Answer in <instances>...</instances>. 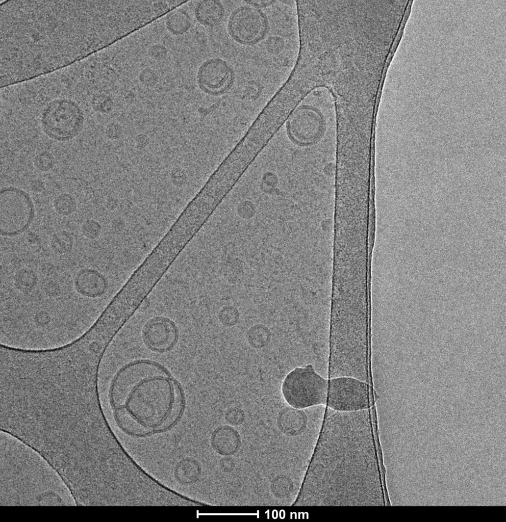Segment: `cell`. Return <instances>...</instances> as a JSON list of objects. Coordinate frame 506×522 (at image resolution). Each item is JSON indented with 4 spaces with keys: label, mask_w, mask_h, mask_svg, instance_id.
<instances>
[{
    "label": "cell",
    "mask_w": 506,
    "mask_h": 522,
    "mask_svg": "<svg viewBox=\"0 0 506 522\" xmlns=\"http://www.w3.org/2000/svg\"><path fill=\"white\" fill-rule=\"evenodd\" d=\"M276 133L271 125L255 119L217 168L220 175L229 183L236 185Z\"/></svg>",
    "instance_id": "obj_5"
},
{
    "label": "cell",
    "mask_w": 506,
    "mask_h": 522,
    "mask_svg": "<svg viewBox=\"0 0 506 522\" xmlns=\"http://www.w3.org/2000/svg\"><path fill=\"white\" fill-rule=\"evenodd\" d=\"M225 9L221 1L203 0L198 1L194 10L197 21L201 25L208 28L218 25L225 15Z\"/></svg>",
    "instance_id": "obj_14"
},
{
    "label": "cell",
    "mask_w": 506,
    "mask_h": 522,
    "mask_svg": "<svg viewBox=\"0 0 506 522\" xmlns=\"http://www.w3.org/2000/svg\"><path fill=\"white\" fill-rule=\"evenodd\" d=\"M35 215L34 204L29 194L17 187L9 186L0 191V233L14 237L30 227Z\"/></svg>",
    "instance_id": "obj_7"
},
{
    "label": "cell",
    "mask_w": 506,
    "mask_h": 522,
    "mask_svg": "<svg viewBox=\"0 0 506 522\" xmlns=\"http://www.w3.org/2000/svg\"><path fill=\"white\" fill-rule=\"evenodd\" d=\"M269 28L268 17L262 9L246 4L235 8L227 22L230 37L244 46L260 43L267 36Z\"/></svg>",
    "instance_id": "obj_8"
},
{
    "label": "cell",
    "mask_w": 506,
    "mask_h": 522,
    "mask_svg": "<svg viewBox=\"0 0 506 522\" xmlns=\"http://www.w3.org/2000/svg\"><path fill=\"white\" fill-rule=\"evenodd\" d=\"M326 406L341 411L369 409L368 383L350 376L328 379Z\"/></svg>",
    "instance_id": "obj_10"
},
{
    "label": "cell",
    "mask_w": 506,
    "mask_h": 522,
    "mask_svg": "<svg viewBox=\"0 0 506 522\" xmlns=\"http://www.w3.org/2000/svg\"><path fill=\"white\" fill-rule=\"evenodd\" d=\"M14 283L16 288L20 292L28 294L31 292L36 287L37 283V276L32 269L22 268L15 272Z\"/></svg>",
    "instance_id": "obj_18"
},
{
    "label": "cell",
    "mask_w": 506,
    "mask_h": 522,
    "mask_svg": "<svg viewBox=\"0 0 506 522\" xmlns=\"http://www.w3.org/2000/svg\"><path fill=\"white\" fill-rule=\"evenodd\" d=\"M179 331L171 319L161 316L149 319L142 330L144 345L152 351L164 353L172 349L177 343Z\"/></svg>",
    "instance_id": "obj_12"
},
{
    "label": "cell",
    "mask_w": 506,
    "mask_h": 522,
    "mask_svg": "<svg viewBox=\"0 0 506 522\" xmlns=\"http://www.w3.org/2000/svg\"><path fill=\"white\" fill-rule=\"evenodd\" d=\"M55 212L59 215L68 216L73 214L77 207L74 197L68 193H62L57 196L53 201Z\"/></svg>",
    "instance_id": "obj_20"
},
{
    "label": "cell",
    "mask_w": 506,
    "mask_h": 522,
    "mask_svg": "<svg viewBox=\"0 0 506 522\" xmlns=\"http://www.w3.org/2000/svg\"><path fill=\"white\" fill-rule=\"evenodd\" d=\"M180 7L167 13L165 17V24L167 30L175 36L185 34L189 30L191 25L190 15L185 10Z\"/></svg>",
    "instance_id": "obj_17"
},
{
    "label": "cell",
    "mask_w": 506,
    "mask_h": 522,
    "mask_svg": "<svg viewBox=\"0 0 506 522\" xmlns=\"http://www.w3.org/2000/svg\"><path fill=\"white\" fill-rule=\"evenodd\" d=\"M30 188L31 190L34 192L40 193L44 189V184L42 180L35 179L31 181Z\"/></svg>",
    "instance_id": "obj_29"
},
{
    "label": "cell",
    "mask_w": 506,
    "mask_h": 522,
    "mask_svg": "<svg viewBox=\"0 0 506 522\" xmlns=\"http://www.w3.org/2000/svg\"><path fill=\"white\" fill-rule=\"evenodd\" d=\"M276 1H246L244 3L246 4L251 5L257 8L262 9L264 8H267L271 6L274 4Z\"/></svg>",
    "instance_id": "obj_28"
},
{
    "label": "cell",
    "mask_w": 506,
    "mask_h": 522,
    "mask_svg": "<svg viewBox=\"0 0 506 522\" xmlns=\"http://www.w3.org/2000/svg\"><path fill=\"white\" fill-rule=\"evenodd\" d=\"M44 292L47 296H58L60 293V286L54 281H49L44 286Z\"/></svg>",
    "instance_id": "obj_27"
},
{
    "label": "cell",
    "mask_w": 506,
    "mask_h": 522,
    "mask_svg": "<svg viewBox=\"0 0 506 522\" xmlns=\"http://www.w3.org/2000/svg\"><path fill=\"white\" fill-rule=\"evenodd\" d=\"M235 79L234 68L225 60L214 57L204 61L196 75L198 88L212 96L226 94L232 88Z\"/></svg>",
    "instance_id": "obj_11"
},
{
    "label": "cell",
    "mask_w": 506,
    "mask_h": 522,
    "mask_svg": "<svg viewBox=\"0 0 506 522\" xmlns=\"http://www.w3.org/2000/svg\"><path fill=\"white\" fill-rule=\"evenodd\" d=\"M369 409L326 406L319 436L293 506H385Z\"/></svg>",
    "instance_id": "obj_2"
},
{
    "label": "cell",
    "mask_w": 506,
    "mask_h": 522,
    "mask_svg": "<svg viewBox=\"0 0 506 522\" xmlns=\"http://www.w3.org/2000/svg\"><path fill=\"white\" fill-rule=\"evenodd\" d=\"M121 126L116 122H110L106 128V135L108 138L111 140L118 139L121 136Z\"/></svg>",
    "instance_id": "obj_26"
},
{
    "label": "cell",
    "mask_w": 506,
    "mask_h": 522,
    "mask_svg": "<svg viewBox=\"0 0 506 522\" xmlns=\"http://www.w3.org/2000/svg\"><path fill=\"white\" fill-rule=\"evenodd\" d=\"M202 471L199 462L191 458H185L180 460L174 470V477L176 481L182 485L192 484L200 478Z\"/></svg>",
    "instance_id": "obj_16"
},
{
    "label": "cell",
    "mask_w": 506,
    "mask_h": 522,
    "mask_svg": "<svg viewBox=\"0 0 506 522\" xmlns=\"http://www.w3.org/2000/svg\"><path fill=\"white\" fill-rule=\"evenodd\" d=\"M72 236L68 231L60 230L55 232L52 237L50 246L56 253L64 254L70 252L73 247Z\"/></svg>",
    "instance_id": "obj_19"
},
{
    "label": "cell",
    "mask_w": 506,
    "mask_h": 522,
    "mask_svg": "<svg viewBox=\"0 0 506 522\" xmlns=\"http://www.w3.org/2000/svg\"><path fill=\"white\" fill-rule=\"evenodd\" d=\"M113 413L115 421L119 428L131 436L142 437L162 432L161 429L149 430L150 428L140 423L123 407L114 409Z\"/></svg>",
    "instance_id": "obj_15"
},
{
    "label": "cell",
    "mask_w": 506,
    "mask_h": 522,
    "mask_svg": "<svg viewBox=\"0 0 506 522\" xmlns=\"http://www.w3.org/2000/svg\"><path fill=\"white\" fill-rule=\"evenodd\" d=\"M73 284L80 295L89 298L103 296L108 288V281L105 276L96 269L88 268L77 272Z\"/></svg>",
    "instance_id": "obj_13"
},
{
    "label": "cell",
    "mask_w": 506,
    "mask_h": 522,
    "mask_svg": "<svg viewBox=\"0 0 506 522\" xmlns=\"http://www.w3.org/2000/svg\"><path fill=\"white\" fill-rule=\"evenodd\" d=\"M168 372L156 362L137 360L121 367L114 376L109 389V401L113 410L123 406L133 390L141 382Z\"/></svg>",
    "instance_id": "obj_9"
},
{
    "label": "cell",
    "mask_w": 506,
    "mask_h": 522,
    "mask_svg": "<svg viewBox=\"0 0 506 522\" xmlns=\"http://www.w3.org/2000/svg\"><path fill=\"white\" fill-rule=\"evenodd\" d=\"M139 79L140 83L146 87H152L158 82V75L151 69L146 68L139 74Z\"/></svg>",
    "instance_id": "obj_24"
},
{
    "label": "cell",
    "mask_w": 506,
    "mask_h": 522,
    "mask_svg": "<svg viewBox=\"0 0 506 522\" xmlns=\"http://www.w3.org/2000/svg\"><path fill=\"white\" fill-rule=\"evenodd\" d=\"M148 54L152 59L160 61L166 57L168 54V49L164 45L156 43L149 47Z\"/></svg>",
    "instance_id": "obj_25"
},
{
    "label": "cell",
    "mask_w": 506,
    "mask_h": 522,
    "mask_svg": "<svg viewBox=\"0 0 506 522\" xmlns=\"http://www.w3.org/2000/svg\"><path fill=\"white\" fill-rule=\"evenodd\" d=\"M33 164L38 170L41 172H47L54 167L55 159L50 152L43 151L37 153L34 156Z\"/></svg>",
    "instance_id": "obj_21"
},
{
    "label": "cell",
    "mask_w": 506,
    "mask_h": 522,
    "mask_svg": "<svg viewBox=\"0 0 506 522\" xmlns=\"http://www.w3.org/2000/svg\"><path fill=\"white\" fill-rule=\"evenodd\" d=\"M285 44V41L282 37L273 35L267 39L265 47L269 54L277 55L280 54L284 49Z\"/></svg>",
    "instance_id": "obj_23"
},
{
    "label": "cell",
    "mask_w": 506,
    "mask_h": 522,
    "mask_svg": "<svg viewBox=\"0 0 506 522\" xmlns=\"http://www.w3.org/2000/svg\"><path fill=\"white\" fill-rule=\"evenodd\" d=\"M175 396L176 388L172 379L169 375H159L140 383L122 407L143 425L155 429L168 417Z\"/></svg>",
    "instance_id": "obj_4"
},
{
    "label": "cell",
    "mask_w": 506,
    "mask_h": 522,
    "mask_svg": "<svg viewBox=\"0 0 506 522\" xmlns=\"http://www.w3.org/2000/svg\"><path fill=\"white\" fill-rule=\"evenodd\" d=\"M328 378L319 374L310 364L296 367L285 377L282 392L286 403L297 409L326 405Z\"/></svg>",
    "instance_id": "obj_6"
},
{
    "label": "cell",
    "mask_w": 506,
    "mask_h": 522,
    "mask_svg": "<svg viewBox=\"0 0 506 522\" xmlns=\"http://www.w3.org/2000/svg\"><path fill=\"white\" fill-rule=\"evenodd\" d=\"M143 25L134 1H3L0 87L67 66Z\"/></svg>",
    "instance_id": "obj_1"
},
{
    "label": "cell",
    "mask_w": 506,
    "mask_h": 522,
    "mask_svg": "<svg viewBox=\"0 0 506 522\" xmlns=\"http://www.w3.org/2000/svg\"><path fill=\"white\" fill-rule=\"evenodd\" d=\"M102 230L101 224L93 219L85 221L81 226V231L84 236L89 240L97 238Z\"/></svg>",
    "instance_id": "obj_22"
},
{
    "label": "cell",
    "mask_w": 506,
    "mask_h": 522,
    "mask_svg": "<svg viewBox=\"0 0 506 522\" xmlns=\"http://www.w3.org/2000/svg\"><path fill=\"white\" fill-rule=\"evenodd\" d=\"M194 238L187 224L174 221L130 276L145 292L151 293L186 247Z\"/></svg>",
    "instance_id": "obj_3"
}]
</instances>
